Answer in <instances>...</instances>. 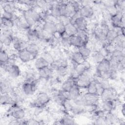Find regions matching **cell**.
Segmentation results:
<instances>
[{"instance_id":"6da1fadb","label":"cell","mask_w":125,"mask_h":125,"mask_svg":"<svg viewBox=\"0 0 125 125\" xmlns=\"http://www.w3.org/2000/svg\"><path fill=\"white\" fill-rule=\"evenodd\" d=\"M23 15L31 28L37 25L42 20L41 13L34 9L26 10L23 12Z\"/></svg>"},{"instance_id":"7a4b0ae2","label":"cell","mask_w":125,"mask_h":125,"mask_svg":"<svg viewBox=\"0 0 125 125\" xmlns=\"http://www.w3.org/2000/svg\"><path fill=\"white\" fill-rule=\"evenodd\" d=\"M40 80L36 79L31 83L24 82L21 85V91L26 96L33 95L38 89L39 85Z\"/></svg>"},{"instance_id":"3957f363","label":"cell","mask_w":125,"mask_h":125,"mask_svg":"<svg viewBox=\"0 0 125 125\" xmlns=\"http://www.w3.org/2000/svg\"><path fill=\"white\" fill-rule=\"evenodd\" d=\"M1 68L9 74L12 78L19 77L21 74V71L19 66L16 64H8L6 63L0 62Z\"/></svg>"},{"instance_id":"277c9868","label":"cell","mask_w":125,"mask_h":125,"mask_svg":"<svg viewBox=\"0 0 125 125\" xmlns=\"http://www.w3.org/2000/svg\"><path fill=\"white\" fill-rule=\"evenodd\" d=\"M92 79L93 77L91 75L90 70L86 71L81 74L77 79L75 80V83L80 88H87Z\"/></svg>"},{"instance_id":"5b68a950","label":"cell","mask_w":125,"mask_h":125,"mask_svg":"<svg viewBox=\"0 0 125 125\" xmlns=\"http://www.w3.org/2000/svg\"><path fill=\"white\" fill-rule=\"evenodd\" d=\"M50 100V96L46 92H41L37 95L36 98L32 104L34 107L40 108L46 105Z\"/></svg>"},{"instance_id":"8992f818","label":"cell","mask_w":125,"mask_h":125,"mask_svg":"<svg viewBox=\"0 0 125 125\" xmlns=\"http://www.w3.org/2000/svg\"><path fill=\"white\" fill-rule=\"evenodd\" d=\"M117 92L116 90L111 86L105 88L100 96L102 101L105 100L114 101L117 99Z\"/></svg>"},{"instance_id":"52a82bcc","label":"cell","mask_w":125,"mask_h":125,"mask_svg":"<svg viewBox=\"0 0 125 125\" xmlns=\"http://www.w3.org/2000/svg\"><path fill=\"white\" fill-rule=\"evenodd\" d=\"M28 44V42L23 39H21L17 37H13L12 42L13 47L14 49L18 52L26 49Z\"/></svg>"},{"instance_id":"ba28073f","label":"cell","mask_w":125,"mask_h":125,"mask_svg":"<svg viewBox=\"0 0 125 125\" xmlns=\"http://www.w3.org/2000/svg\"><path fill=\"white\" fill-rule=\"evenodd\" d=\"M10 114L15 119L20 120L23 119L25 115V111L18 106H13L10 110Z\"/></svg>"},{"instance_id":"9c48e42d","label":"cell","mask_w":125,"mask_h":125,"mask_svg":"<svg viewBox=\"0 0 125 125\" xmlns=\"http://www.w3.org/2000/svg\"><path fill=\"white\" fill-rule=\"evenodd\" d=\"M54 71L48 66L41 69L38 70V73L41 79L44 80H49L53 76Z\"/></svg>"},{"instance_id":"30bf717a","label":"cell","mask_w":125,"mask_h":125,"mask_svg":"<svg viewBox=\"0 0 125 125\" xmlns=\"http://www.w3.org/2000/svg\"><path fill=\"white\" fill-rule=\"evenodd\" d=\"M80 12L83 17L85 19H90L93 17L94 14V9L91 5L81 6Z\"/></svg>"},{"instance_id":"8fae6325","label":"cell","mask_w":125,"mask_h":125,"mask_svg":"<svg viewBox=\"0 0 125 125\" xmlns=\"http://www.w3.org/2000/svg\"><path fill=\"white\" fill-rule=\"evenodd\" d=\"M42 29L47 34L54 36L56 33V23L51 21H44L42 24Z\"/></svg>"},{"instance_id":"7c38bea8","label":"cell","mask_w":125,"mask_h":125,"mask_svg":"<svg viewBox=\"0 0 125 125\" xmlns=\"http://www.w3.org/2000/svg\"><path fill=\"white\" fill-rule=\"evenodd\" d=\"M110 61L107 58H104L101 62L98 63L96 66V72H102L109 70Z\"/></svg>"},{"instance_id":"4fadbf2b","label":"cell","mask_w":125,"mask_h":125,"mask_svg":"<svg viewBox=\"0 0 125 125\" xmlns=\"http://www.w3.org/2000/svg\"><path fill=\"white\" fill-rule=\"evenodd\" d=\"M40 46L37 43L30 42L28 43L26 50L29 52L33 57V59H36L39 52H40Z\"/></svg>"},{"instance_id":"5bb4252c","label":"cell","mask_w":125,"mask_h":125,"mask_svg":"<svg viewBox=\"0 0 125 125\" xmlns=\"http://www.w3.org/2000/svg\"><path fill=\"white\" fill-rule=\"evenodd\" d=\"M0 86L1 94L10 93L13 90L10 82L7 79L3 78L1 80Z\"/></svg>"},{"instance_id":"9a60e30c","label":"cell","mask_w":125,"mask_h":125,"mask_svg":"<svg viewBox=\"0 0 125 125\" xmlns=\"http://www.w3.org/2000/svg\"><path fill=\"white\" fill-rule=\"evenodd\" d=\"M14 23L16 24L18 28L21 30H28L31 28L27 23L24 16L22 15L18 17L15 21Z\"/></svg>"},{"instance_id":"2e32d148","label":"cell","mask_w":125,"mask_h":125,"mask_svg":"<svg viewBox=\"0 0 125 125\" xmlns=\"http://www.w3.org/2000/svg\"><path fill=\"white\" fill-rule=\"evenodd\" d=\"M3 3H1L2 8L3 12L10 13L14 14L16 10V5L14 1H2Z\"/></svg>"},{"instance_id":"e0dca14e","label":"cell","mask_w":125,"mask_h":125,"mask_svg":"<svg viewBox=\"0 0 125 125\" xmlns=\"http://www.w3.org/2000/svg\"><path fill=\"white\" fill-rule=\"evenodd\" d=\"M78 30H86L88 28V22L86 19L81 17L76 20L73 23Z\"/></svg>"},{"instance_id":"ac0fdd59","label":"cell","mask_w":125,"mask_h":125,"mask_svg":"<svg viewBox=\"0 0 125 125\" xmlns=\"http://www.w3.org/2000/svg\"><path fill=\"white\" fill-rule=\"evenodd\" d=\"M17 56L19 59L22 62L24 63L28 62L34 59L32 55L26 49H24L18 52Z\"/></svg>"},{"instance_id":"d6986e66","label":"cell","mask_w":125,"mask_h":125,"mask_svg":"<svg viewBox=\"0 0 125 125\" xmlns=\"http://www.w3.org/2000/svg\"><path fill=\"white\" fill-rule=\"evenodd\" d=\"M81 96L80 87L76 84L73 86L69 91V100L74 102L77 100Z\"/></svg>"},{"instance_id":"ffe728a7","label":"cell","mask_w":125,"mask_h":125,"mask_svg":"<svg viewBox=\"0 0 125 125\" xmlns=\"http://www.w3.org/2000/svg\"><path fill=\"white\" fill-rule=\"evenodd\" d=\"M13 36L6 34L1 32L0 34V43L1 44L6 47H9L12 43Z\"/></svg>"},{"instance_id":"44dd1931","label":"cell","mask_w":125,"mask_h":125,"mask_svg":"<svg viewBox=\"0 0 125 125\" xmlns=\"http://www.w3.org/2000/svg\"><path fill=\"white\" fill-rule=\"evenodd\" d=\"M0 104L2 105H13L14 99L9 93L1 94L0 95Z\"/></svg>"},{"instance_id":"7402d4cb","label":"cell","mask_w":125,"mask_h":125,"mask_svg":"<svg viewBox=\"0 0 125 125\" xmlns=\"http://www.w3.org/2000/svg\"><path fill=\"white\" fill-rule=\"evenodd\" d=\"M75 80L68 77V78H67L66 80L62 83L61 85V89L63 91L69 92L73 86L75 84Z\"/></svg>"},{"instance_id":"603a6c76","label":"cell","mask_w":125,"mask_h":125,"mask_svg":"<svg viewBox=\"0 0 125 125\" xmlns=\"http://www.w3.org/2000/svg\"><path fill=\"white\" fill-rule=\"evenodd\" d=\"M70 59L72 62L77 64L82 63L85 60L78 50L73 51L71 53V55H70Z\"/></svg>"},{"instance_id":"cb8c5ba5","label":"cell","mask_w":125,"mask_h":125,"mask_svg":"<svg viewBox=\"0 0 125 125\" xmlns=\"http://www.w3.org/2000/svg\"><path fill=\"white\" fill-rule=\"evenodd\" d=\"M77 50L85 60H87L91 54V49L87 45L82 46L78 48Z\"/></svg>"},{"instance_id":"d4e9b609","label":"cell","mask_w":125,"mask_h":125,"mask_svg":"<svg viewBox=\"0 0 125 125\" xmlns=\"http://www.w3.org/2000/svg\"><path fill=\"white\" fill-rule=\"evenodd\" d=\"M114 107V101L105 100L102 101V108L105 112H111Z\"/></svg>"},{"instance_id":"484cf974","label":"cell","mask_w":125,"mask_h":125,"mask_svg":"<svg viewBox=\"0 0 125 125\" xmlns=\"http://www.w3.org/2000/svg\"><path fill=\"white\" fill-rule=\"evenodd\" d=\"M76 36L79 37L83 43V45H87L89 42V36L87 30H78L76 34Z\"/></svg>"},{"instance_id":"4316f807","label":"cell","mask_w":125,"mask_h":125,"mask_svg":"<svg viewBox=\"0 0 125 125\" xmlns=\"http://www.w3.org/2000/svg\"><path fill=\"white\" fill-rule=\"evenodd\" d=\"M49 65V63L41 56L37 58L35 60V66L37 70L41 69Z\"/></svg>"},{"instance_id":"83f0119b","label":"cell","mask_w":125,"mask_h":125,"mask_svg":"<svg viewBox=\"0 0 125 125\" xmlns=\"http://www.w3.org/2000/svg\"><path fill=\"white\" fill-rule=\"evenodd\" d=\"M69 41L71 46L78 48L82 46H83V43L81 39L76 35L69 37Z\"/></svg>"},{"instance_id":"f1b7e54d","label":"cell","mask_w":125,"mask_h":125,"mask_svg":"<svg viewBox=\"0 0 125 125\" xmlns=\"http://www.w3.org/2000/svg\"><path fill=\"white\" fill-rule=\"evenodd\" d=\"M118 35L117 31L114 28H109L106 35V41L109 43L111 42Z\"/></svg>"},{"instance_id":"f546056e","label":"cell","mask_w":125,"mask_h":125,"mask_svg":"<svg viewBox=\"0 0 125 125\" xmlns=\"http://www.w3.org/2000/svg\"><path fill=\"white\" fill-rule=\"evenodd\" d=\"M78 31V29L72 23H70L65 26V32L69 36H72L76 35Z\"/></svg>"},{"instance_id":"4dcf8cb0","label":"cell","mask_w":125,"mask_h":125,"mask_svg":"<svg viewBox=\"0 0 125 125\" xmlns=\"http://www.w3.org/2000/svg\"><path fill=\"white\" fill-rule=\"evenodd\" d=\"M55 71L59 78H63L65 77L68 74L69 68L68 67H63L60 66L56 69Z\"/></svg>"},{"instance_id":"1f68e13d","label":"cell","mask_w":125,"mask_h":125,"mask_svg":"<svg viewBox=\"0 0 125 125\" xmlns=\"http://www.w3.org/2000/svg\"><path fill=\"white\" fill-rule=\"evenodd\" d=\"M15 23L12 20L5 19L1 18V26L4 28H11L14 26Z\"/></svg>"},{"instance_id":"d6a6232c","label":"cell","mask_w":125,"mask_h":125,"mask_svg":"<svg viewBox=\"0 0 125 125\" xmlns=\"http://www.w3.org/2000/svg\"><path fill=\"white\" fill-rule=\"evenodd\" d=\"M10 57L7 52L2 47L0 48V62L5 63L9 59Z\"/></svg>"},{"instance_id":"836d02e7","label":"cell","mask_w":125,"mask_h":125,"mask_svg":"<svg viewBox=\"0 0 125 125\" xmlns=\"http://www.w3.org/2000/svg\"><path fill=\"white\" fill-rule=\"evenodd\" d=\"M84 111V109L83 106L74 103L71 112H72L74 114L78 115L82 113Z\"/></svg>"},{"instance_id":"e575fe53","label":"cell","mask_w":125,"mask_h":125,"mask_svg":"<svg viewBox=\"0 0 125 125\" xmlns=\"http://www.w3.org/2000/svg\"><path fill=\"white\" fill-rule=\"evenodd\" d=\"M59 124L61 125H74L75 124V121L74 120L67 116H64L59 121Z\"/></svg>"},{"instance_id":"d590c367","label":"cell","mask_w":125,"mask_h":125,"mask_svg":"<svg viewBox=\"0 0 125 125\" xmlns=\"http://www.w3.org/2000/svg\"><path fill=\"white\" fill-rule=\"evenodd\" d=\"M87 93L92 94H97V89L96 82L94 80H92L87 87Z\"/></svg>"},{"instance_id":"8d00e7d4","label":"cell","mask_w":125,"mask_h":125,"mask_svg":"<svg viewBox=\"0 0 125 125\" xmlns=\"http://www.w3.org/2000/svg\"><path fill=\"white\" fill-rule=\"evenodd\" d=\"M56 34H58L60 36H61L65 31V26L60 22H57L56 23Z\"/></svg>"},{"instance_id":"74e56055","label":"cell","mask_w":125,"mask_h":125,"mask_svg":"<svg viewBox=\"0 0 125 125\" xmlns=\"http://www.w3.org/2000/svg\"><path fill=\"white\" fill-rule=\"evenodd\" d=\"M40 56L42 57L45 61H46L49 63V64L52 63L55 60L53 56L48 52H43L41 54Z\"/></svg>"},{"instance_id":"f35d334b","label":"cell","mask_w":125,"mask_h":125,"mask_svg":"<svg viewBox=\"0 0 125 125\" xmlns=\"http://www.w3.org/2000/svg\"><path fill=\"white\" fill-rule=\"evenodd\" d=\"M104 58H105L103 56V55L99 51L95 52L93 56V60L94 62L97 64H98L100 62H101Z\"/></svg>"},{"instance_id":"ab89813d","label":"cell","mask_w":125,"mask_h":125,"mask_svg":"<svg viewBox=\"0 0 125 125\" xmlns=\"http://www.w3.org/2000/svg\"><path fill=\"white\" fill-rule=\"evenodd\" d=\"M73 105V104L72 103V101L70 100H66L62 105L64 109L67 111H71Z\"/></svg>"},{"instance_id":"60d3db41","label":"cell","mask_w":125,"mask_h":125,"mask_svg":"<svg viewBox=\"0 0 125 125\" xmlns=\"http://www.w3.org/2000/svg\"><path fill=\"white\" fill-rule=\"evenodd\" d=\"M69 37L68 38H61L60 40V43L62 45V46L68 49L71 46L70 41H69Z\"/></svg>"},{"instance_id":"b9f144b4","label":"cell","mask_w":125,"mask_h":125,"mask_svg":"<svg viewBox=\"0 0 125 125\" xmlns=\"http://www.w3.org/2000/svg\"><path fill=\"white\" fill-rule=\"evenodd\" d=\"M58 21L62 23L65 26L67 25L68 24L71 23L70 18L66 16H61L59 18H58Z\"/></svg>"},{"instance_id":"7bdbcfd3","label":"cell","mask_w":125,"mask_h":125,"mask_svg":"<svg viewBox=\"0 0 125 125\" xmlns=\"http://www.w3.org/2000/svg\"><path fill=\"white\" fill-rule=\"evenodd\" d=\"M47 4V1L45 0H36V6L38 8L42 10V11H45L46 6Z\"/></svg>"},{"instance_id":"ee69618b","label":"cell","mask_w":125,"mask_h":125,"mask_svg":"<svg viewBox=\"0 0 125 125\" xmlns=\"http://www.w3.org/2000/svg\"><path fill=\"white\" fill-rule=\"evenodd\" d=\"M19 3H21L24 5H27L28 6H36V0H20L17 1Z\"/></svg>"},{"instance_id":"f6af8a7d","label":"cell","mask_w":125,"mask_h":125,"mask_svg":"<svg viewBox=\"0 0 125 125\" xmlns=\"http://www.w3.org/2000/svg\"><path fill=\"white\" fill-rule=\"evenodd\" d=\"M96 82V89H97V94L99 96H100L103 92L104 90V88L101 85V84L99 83V82Z\"/></svg>"},{"instance_id":"bcb514c9","label":"cell","mask_w":125,"mask_h":125,"mask_svg":"<svg viewBox=\"0 0 125 125\" xmlns=\"http://www.w3.org/2000/svg\"><path fill=\"white\" fill-rule=\"evenodd\" d=\"M82 17L80 12V11H78L74 13V14L72 15V16L70 18V20H71V23H73L74 21L77 20V19L79 18L80 17Z\"/></svg>"},{"instance_id":"7dc6e473","label":"cell","mask_w":125,"mask_h":125,"mask_svg":"<svg viewBox=\"0 0 125 125\" xmlns=\"http://www.w3.org/2000/svg\"><path fill=\"white\" fill-rule=\"evenodd\" d=\"M82 64H83V66L84 67V68L86 71L90 70L91 66L90 63L87 60H84Z\"/></svg>"},{"instance_id":"c3c4849f","label":"cell","mask_w":125,"mask_h":125,"mask_svg":"<svg viewBox=\"0 0 125 125\" xmlns=\"http://www.w3.org/2000/svg\"><path fill=\"white\" fill-rule=\"evenodd\" d=\"M121 112L122 115L125 116V104H123L121 106Z\"/></svg>"}]
</instances>
